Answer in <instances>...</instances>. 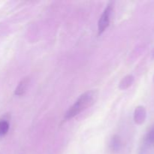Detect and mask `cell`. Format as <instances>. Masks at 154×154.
Returning <instances> with one entry per match:
<instances>
[{
  "instance_id": "obj_1",
  "label": "cell",
  "mask_w": 154,
  "mask_h": 154,
  "mask_svg": "<svg viewBox=\"0 0 154 154\" xmlns=\"http://www.w3.org/2000/svg\"><path fill=\"white\" fill-rule=\"evenodd\" d=\"M97 97L98 93L96 90H90L81 95L66 114L65 117L66 120L73 118L82 111L93 105L97 99Z\"/></svg>"
},
{
  "instance_id": "obj_2",
  "label": "cell",
  "mask_w": 154,
  "mask_h": 154,
  "mask_svg": "<svg viewBox=\"0 0 154 154\" xmlns=\"http://www.w3.org/2000/svg\"><path fill=\"white\" fill-rule=\"evenodd\" d=\"M111 11H112V6L111 5H108L107 6V8H105V10L104 11L103 14L101 16L100 20L99 21V34H102L104 31L105 30V29L108 26L110 23V17H111Z\"/></svg>"
},
{
  "instance_id": "obj_3",
  "label": "cell",
  "mask_w": 154,
  "mask_h": 154,
  "mask_svg": "<svg viewBox=\"0 0 154 154\" xmlns=\"http://www.w3.org/2000/svg\"><path fill=\"white\" fill-rule=\"evenodd\" d=\"M135 123L138 124H142L146 119V110L143 106H138L136 108L134 115Z\"/></svg>"
},
{
  "instance_id": "obj_4",
  "label": "cell",
  "mask_w": 154,
  "mask_h": 154,
  "mask_svg": "<svg viewBox=\"0 0 154 154\" xmlns=\"http://www.w3.org/2000/svg\"><path fill=\"white\" fill-rule=\"evenodd\" d=\"M29 82V78H25L24 79H23L17 87L16 90H15V94L17 95V96H21L22 94H23L26 90Z\"/></svg>"
},
{
  "instance_id": "obj_5",
  "label": "cell",
  "mask_w": 154,
  "mask_h": 154,
  "mask_svg": "<svg viewBox=\"0 0 154 154\" xmlns=\"http://www.w3.org/2000/svg\"><path fill=\"white\" fill-rule=\"evenodd\" d=\"M145 141L147 144H149V145H153L154 144V126L150 129V130L146 135Z\"/></svg>"
},
{
  "instance_id": "obj_6",
  "label": "cell",
  "mask_w": 154,
  "mask_h": 154,
  "mask_svg": "<svg viewBox=\"0 0 154 154\" xmlns=\"http://www.w3.org/2000/svg\"><path fill=\"white\" fill-rule=\"evenodd\" d=\"M9 129V124L5 120L0 121V135H5Z\"/></svg>"
},
{
  "instance_id": "obj_7",
  "label": "cell",
  "mask_w": 154,
  "mask_h": 154,
  "mask_svg": "<svg viewBox=\"0 0 154 154\" xmlns=\"http://www.w3.org/2000/svg\"><path fill=\"white\" fill-rule=\"evenodd\" d=\"M133 77L132 75H129V76H126V78H124V79L122 81V86H123V88H127L128 87H129L130 85H132V82H133Z\"/></svg>"
},
{
  "instance_id": "obj_8",
  "label": "cell",
  "mask_w": 154,
  "mask_h": 154,
  "mask_svg": "<svg viewBox=\"0 0 154 154\" xmlns=\"http://www.w3.org/2000/svg\"><path fill=\"white\" fill-rule=\"evenodd\" d=\"M152 55H153V57L154 58V49H153V53H152Z\"/></svg>"
},
{
  "instance_id": "obj_9",
  "label": "cell",
  "mask_w": 154,
  "mask_h": 154,
  "mask_svg": "<svg viewBox=\"0 0 154 154\" xmlns=\"http://www.w3.org/2000/svg\"><path fill=\"white\" fill-rule=\"evenodd\" d=\"M153 80H154V77H153Z\"/></svg>"
}]
</instances>
